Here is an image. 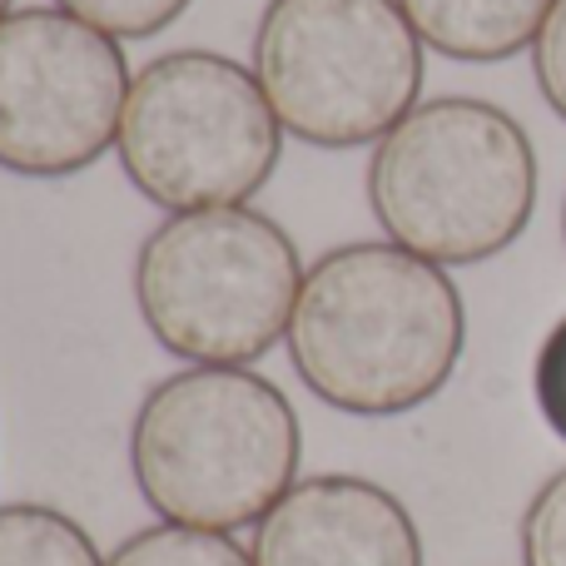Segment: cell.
Returning a JSON list of instances; mask_svg holds the SVG:
<instances>
[{"label":"cell","instance_id":"6da1fadb","mask_svg":"<svg viewBox=\"0 0 566 566\" xmlns=\"http://www.w3.org/2000/svg\"><path fill=\"white\" fill-rule=\"evenodd\" d=\"M468 343L458 283L402 244H343L303 274L293 373L353 418H398L448 388Z\"/></svg>","mask_w":566,"mask_h":566},{"label":"cell","instance_id":"7a4b0ae2","mask_svg":"<svg viewBox=\"0 0 566 566\" xmlns=\"http://www.w3.org/2000/svg\"><path fill=\"white\" fill-rule=\"evenodd\" d=\"M298 412L249 368H195L155 382L129 428L139 497L179 527H259L298 478Z\"/></svg>","mask_w":566,"mask_h":566},{"label":"cell","instance_id":"3957f363","mask_svg":"<svg viewBox=\"0 0 566 566\" xmlns=\"http://www.w3.org/2000/svg\"><path fill=\"white\" fill-rule=\"evenodd\" d=\"M368 205L388 244L432 264H482L527 234L537 214L532 135L472 95H438L378 139Z\"/></svg>","mask_w":566,"mask_h":566},{"label":"cell","instance_id":"277c9868","mask_svg":"<svg viewBox=\"0 0 566 566\" xmlns=\"http://www.w3.org/2000/svg\"><path fill=\"white\" fill-rule=\"evenodd\" d=\"M303 264L293 239L249 205L169 214L135 259L139 318L165 353L249 368L289 338Z\"/></svg>","mask_w":566,"mask_h":566},{"label":"cell","instance_id":"5b68a950","mask_svg":"<svg viewBox=\"0 0 566 566\" xmlns=\"http://www.w3.org/2000/svg\"><path fill=\"white\" fill-rule=\"evenodd\" d=\"M254 75L293 139L363 149L418 109L422 40L398 0H269Z\"/></svg>","mask_w":566,"mask_h":566},{"label":"cell","instance_id":"8992f818","mask_svg":"<svg viewBox=\"0 0 566 566\" xmlns=\"http://www.w3.org/2000/svg\"><path fill=\"white\" fill-rule=\"evenodd\" d=\"M283 125L254 70L219 50H169L129 80L119 165L169 214L229 209L269 185Z\"/></svg>","mask_w":566,"mask_h":566},{"label":"cell","instance_id":"52a82bcc","mask_svg":"<svg viewBox=\"0 0 566 566\" xmlns=\"http://www.w3.org/2000/svg\"><path fill=\"white\" fill-rule=\"evenodd\" d=\"M129 65L115 35L60 6L0 20V169L65 179L119 145Z\"/></svg>","mask_w":566,"mask_h":566},{"label":"cell","instance_id":"ba28073f","mask_svg":"<svg viewBox=\"0 0 566 566\" xmlns=\"http://www.w3.org/2000/svg\"><path fill=\"white\" fill-rule=\"evenodd\" d=\"M254 566H422L412 512L368 478L293 482L254 527Z\"/></svg>","mask_w":566,"mask_h":566},{"label":"cell","instance_id":"9c48e42d","mask_svg":"<svg viewBox=\"0 0 566 566\" xmlns=\"http://www.w3.org/2000/svg\"><path fill=\"white\" fill-rule=\"evenodd\" d=\"M428 50L462 65H497L537 45L557 0H398Z\"/></svg>","mask_w":566,"mask_h":566},{"label":"cell","instance_id":"30bf717a","mask_svg":"<svg viewBox=\"0 0 566 566\" xmlns=\"http://www.w3.org/2000/svg\"><path fill=\"white\" fill-rule=\"evenodd\" d=\"M0 566H105L75 517L40 502L0 507Z\"/></svg>","mask_w":566,"mask_h":566},{"label":"cell","instance_id":"8fae6325","mask_svg":"<svg viewBox=\"0 0 566 566\" xmlns=\"http://www.w3.org/2000/svg\"><path fill=\"white\" fill-rule=\"evenodd\" d=\"M105 566H254V552L234 542V532H205V527H145L115 547Z\"/></svg>","mask_w":566,"mask_h":566},{"label":"cell","instance_id":"7c38bea8","mask_svg":"<svg viewBox=\"0 0 566 566\" xmlns=\"http://www.w3.org/2000/svg\"><path fill=\"white\" fill-rule=\"evenodd\" d=\"M55 6L115 40H149L175 25L195 0H55Z\"/></svg>","mask_w":566,"mask_h":566},{"label":"cell","instance_id":"4fadbf2b","mask_svg":"<svg viewBox=\"0 0 566 566\" xmlns=\"http://www.w3.org/2000/svg\"><path fill=\"white\" fill-rule=\"evenodd\" d=\"M522 566H566V468L522 512Z\"/></svg>","mask_w":566,"mask_h":566},{"label":"cell","instance_id":"5bb4252c","mask_svg":"<svg viewBox=\"0 0 566 566\" xmlns=\"http://www.w3.org/2000/svg\"><path fill=\"white\" fill-rule=\"evenodd\" d=\"M532 392H537V408H542V418H547V428L566 442V313L537 348V363H532Z\"/></svg>","mask_w":566,"mask_h":566},{"label":"cell","instance_id":"9a60e30c","mask_svg":"<svg viewBox=\"0 0 566 566\" xmlns=\"http://www.w3.org/2000/svg\"><path fill=\"white\" fill-rule=\"evenodd\" d=\"M532 70H537V90L552 105V115L566 119V0L552 6L547 25L532 45Z\"/></svg>","mask_w":566,"mask_h":566},{"label":"cell","instance_id":"2e32d148","mask_svg":"<svg viewBox=\"0 0 566 566\" xmlns=\"http://www.w3.org/2000/svg\"><path fill=\"white\" fill-rule=\"evenodd\" d=\"M10 15V0H0V20H6Z\"/></svg>","mask_w":566,"mask_h":566},{"label":"cell","instance_id":"e0dca14e","mask_svg":"<svg viewBox=\"0 0 566 566\" xmlns=\"http://www.w3.org/2000/svg\"><path fill=\"white\" fill-rule=\"evenodd\" d=\"M562 239H566V199H562Z\"/></svg>","mask_w":566,"mask_h":566}]
</instances>
